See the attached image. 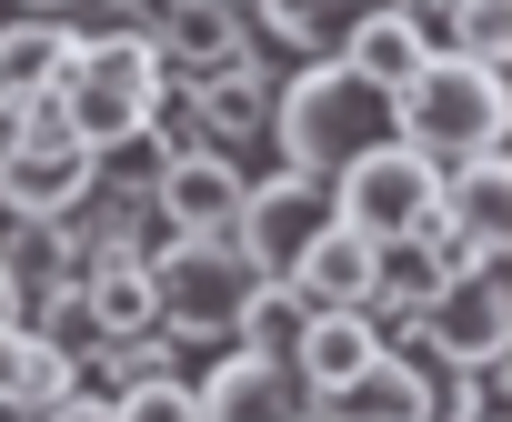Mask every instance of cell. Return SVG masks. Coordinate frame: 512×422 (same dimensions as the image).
<instances>
[{
  "mask_svg": "<svg viewBox=\"0 0 512 422\" xmlns=\"http://www.w3.org/2000/svg\"><path fill=\"white\" fill-rule=\"evenodd\" d=\"M241 51H262L241 0H201V11H181V21H151V61H161L171 91L201 81V71H221V61H241Z\"/></svg>",
  "mask_w": 512,
  "mask_h": 422,
  "instance_id": "obj_14",
  "label": "cell"
},
{
  "mask_svg": "<svg viewBox=\"0 0 512 422\" xmlns=\"http://www.w3.org/2000/svg\"><path fill=\"white\" fill-rule=\"evenodd\" d=\"M151 101H161V61H151V31H71V51H61V81H51V111L91 141V151H121V141H141V121H151Z\"/></svg>",
  "mask_w": 512,
  "mask_h": 422,
  "instance_id": "obj_2",
  "label": "cell"
},
{
  "mask_svg": "<svg viewBox=\"0 0 512 422\" xmlns=\"http://www.w3.org/2000/svg\"><path fill=\"white\" fill-rule=\"evenodd\" d=\"M21 302H31V282H21L11 262H0V322H21Z\"/></svg>",
  "mask_w": 512,
  "mask_h": 422,
  "instance_id": "obj_25",
  "label": "cell"
},
{
  "mask_svg": "<svg viewBox=\"0 0 512 422\" xmlns=\"http://www.w3.org/2000/svg\"><path fill=\"white\" fill-rule=\"evenodd\" d=\"M292 422H332V412H322V402H302V412H292Z\"/></svg>",
  "mask_w": 512,
  "mask_h": 422,
  "instance_id": "obj_27",
  "label": "cell"
},
{
  "mask_svg": "<svg viewBox=\"0 0 512 422\" xmlns=\"http://www.w3.org/2000/svg\"><path fill=\"white\" fill-rule=\"evenodd\" d=\"M241 11H251V41H272L292 61H332L362 0H241Z\"/></svg>",
  "mask_w": 512,
  "mask_h": 422,
  "instance_id": "obj_20",
  "label": "cell"
},
{
  "mask_svg": "<svg viewBox=\"0 0 512 422\" xmlns=\"http://www.w3.org/2000/svg\"><path fill=\"white\" fill-rule=\"evenodd\" d=\"M432 222H442L462 252H512V161H502V151L452 161L442 191H432Z\"/></svg>",
  "mask_w": 512,
  "mask_h": 422,
  "instance_id": "obj_11",
  "label": "cell"
},
{
  "mask_svg": "<svg viewBox=\"0 0 512 422\" xmlns=\"http://www.w3.org/2000/svg\"><path fill=\"white\" fill-rule=\"evenodd\" d=\"M302 322H312V302L292 292V282H262L241 302V322H231V342L241 352H272V362H292V342H302Z\"/></svg>",
  "mask_w": 512,
  "mask_h": 422,
  "instance_id": "obj_21",
  "label": "cell"
},
{
  "mask_svg": "<svg viewBox=\"0 0 512 422\" xmlns=\"http://www.w3.org/2000/svg\"><path fill=\"white\" fill-rule=\"evenodd\" d=\"M141 262H151V302H161V332L171 342H231L241 302L272 282L262 262H241L231 232H161Z\"/></svg>",
  "mask_w": 512,
  "mask_h": 422,
  "instance_id": "obj_4",
  "label": "cell"
},
{
  "mask_svg": "<svg viewBox=\"0 0 512 422\" xmlns=\"http://www.w3.org/2000/svg\"><path fill=\"white\" fill-rule=\"evenodd\" d=\"M372 352H382V322H372V312H312L302 342H292V382L322 402V392H342Z\"/></svg>",
  "mask_w": 512,
  "mask_h": 422,
  "instance_id": "obj_19",
  "label": "cell"
},
{
  "mask_svg": "<svg viewBox=\"0 0 512 422\" xmlns=\"http://www.w3.org/2000/svg\"><path fill=\"white\" fill-rule=\"evenodd\" d=\"M31 422H111V392H91V382H81V392H61V402H41Z\"/></svg>",
  "mask_w": 512,
  "mask_h": 422,
  "instance_id": "obj_24",
  "label": "cell"
},
{
  "mask_svg": "<svg viewBox=\"0 0 512 422\" xmlns=\"http://www.w3.org/2000/svg\"><path fill=\"white\" fill-rule=\"evenodd\" d=\"M482 422H512V412H482Z\"/></svg>",
  "mask_w": 512,
  "mask_h": 422,
  "instance_id": "obj_28",
  "label": "cell"
},
{
  "mask_svg": "<svg viewBox=\"0 0 512 422\" xmlns=\"http://www.w3.org/2000/svg\"><path fill=\"white\" fill-rule=\"evenodd\" d=\"M392 101V141L402 151H422L432 171H452V161H472V151H502V121H512V91H502V71H482V61H462V51H432L402 91H382Z\"/></svg>",
  "mask_w": 512,
  "mask_h": 422,
  "instance_id": "obj_1",
  "label": "cell"
},
{
  "mask_svg": "<svg viewBox=\"0 0 512 422\" xmlns=\"http://www.w3.org/2000/svg\"><path fill=\"white\" fill-rule=\"evenodd\" d=\"M442 51H462V61L502 71V61H512V0H452V21H442Z\"/></svg>",
  "mask_w": 512,
  "mask_h": 422,
  "instance_id": "obj_22",
  "label": "cell"
},
{
  "mask_svg": "<svg viewBox=\"0 0 512 422\" xmlns=\"http://www.w3.org/2000/svg\"><path fill=\"white\" fill-rule=\"evenodd\" d=\"M191 402H201V422H292L312 392L292 382V362H272V352H221L201 382H191Z\"/></svg>",
  "mask_w": 512,
  "mask_h": 422,
  "instance_id": "obj_12",
  "label": "cell"
},
{
  "mask_svg": "<svg viewBox=\"0 0 512 422\" xmlns=\"http://www.w3.org/2000/svg\"><path fill=\"white\" fill-rule=\"evenodd\" d=\"M71 31H81V21H61V11H21L11 31H0V121H11V111H31V101H51Z\"/></svg>",
  "mask_w": 512,
  "mask_h": 422,
  "instance_id": "obj_17",
  "label": "cell"
},
{
  "mask_svg": "<svg viewBox=\"0 0 512 422\" xmlns=\"http://www.w3.org/2000/svg\"><path fill=\"white\" fill-rule=\"evenodd\" d=\"M21 11H61V21H71V11H81V0H21Z\"/></svg>",
  "mask_w": 512,
  "mask_h": 422,
  "instance_id": "obj_26",
  "label": "cell"
},
{
  "mask_svg": "<svg viewBox=\"0 0 512 422\" xmlns=\"http://www.w3.org/2000/svg\"><path fill=\"white\" fill-rule=\"evenodd\" d=\"M372 141H392V101L362 81V71H342V61H302L282 91H272V151L292 161V171H312V181H332L352 151H372Z\"/></svg>",
  "mask_w": 512,
  "mask_h": 422,
  "instance_id": "obj_3",
  "label": "cell"
},
{
  "mask_svg": "<svg viewBox=\"0 0 512 422\" xmlns=\"http://www.w3.org/2000/svg\"><path fill=\"white\" fill-rule=\"evenodd\" d=\"M241 161L231 151H211V141H191V151H171L161 161V181H151V211H161V232H231V211H241Z\"/></svg>",
  "mask_w": 512,
  "mask_h": 422,
  "instance_id": "obj_10",
  "label": "cell"
},
{
  "mask_svg": "<svg viewBox=\"0 0 512 422\" xmlns=\"http://www.w3.org/2000/svg\"><path fill=\"white\" fill-rule=\"evenodd\" d=\"M332 222V181H312V171H292V161H272L262 181H241V211H231V242H241V262H262L272 282L292 272V252L312 242Z\"/></svg>",
  "mask_w": 512,
  "mask_h": 422,
  "instance_id": "obj_7",
  "label": "cell"
},
{
  "mask_svg": "<svg viewBox=\"0 0 512 422\" xmlns=\"http://www.w3.org/2000/svg\"><path fill=\"white\" fill-rule=\"evenodd\" d=\"M171 91V81H161ZM272 61L262 51H241V61H221V71H201V81H181V101H191V131L211 141V151H251V141H272Z\"/></svg>",
  "mask_w": 512,
  "mask_h": 422,
  "instance_id": "obj_8",
  "label": "cell"
},
{
  "mask_svg": "<svg viewBox=\"0 0 512 422\" xmlns=\"http://www.w3.org/2000/svg\"><path fill=\"white\" fill-rule=\"evenodd\" d=\"M422 352H432V362H502V352H512L502 252H472L462 272H442V282L422 292Z\"/></svg>",
  "mask_w": 512,
  "mask_h": 422,
  "instance_id": "obj_6",
  "label": "cell"
},
{
  "mask_svg": "<svg viewBox=\"0 0 512 422\" xmlns=\"http://www.w3.org/2000/svg\"><path fill=\"white\" fill-rule=\"evenodd\" d=\"M61 392H81V352H61V342L31 332V322H0V412L31 422V412L61 402Z\"/></svg>",
  "mask_w": 512,
  "mask_h": 422,
  "instance_id": "obj_16",
  "label": "cell"
},
{
  "mask_svg": "<svg viewBox=\"0 0 512 422\" xmlns=\"http://www.w3.org/2000/svg\"><path fill=\"white\" fill-rule=\"evenodd\" d=\"M332 61H342V71H362L372 91H402V81H412V71L432 61V41H422V31H412L402 11H392V0H362V11H352V31H342V51H332Z\"/></svg>",
  "mask_w": 512,
  "mask_h": 422,
  "instance_id": "obj_18",
  "label": "cell"
},
{
  "mask_svg": "<svg viewBox=\"0 0 512 422\" xmlns=\"http://www.w3.org/2000/svg\"><path fill=\"white\" fill-rule=\"evenodd\" d=\"M0 422H11V412H0Z\"/></svg>",
  "mask_w": 512,
  "mask_h": 422,
  "instance_id": "obj_29",
  "label": "cell"
},
{
  "mask_svg": "<svg viewBox=\"0 0 512 422\" xmlns=\"http://www.w3.org/2000/svg\"><path fill=\"white\" fill-rule=\"evenodd\" d=\"M432 191H442V171H432L422 151L372 141V151H352V161L332 171V222H352L362 242H402V232L432 222Z\"/></svg>",
  "mask_w": 512,
  "mask_h": 422,
  "instance_id": "obj_5",
  "label": "cell"
},
{
  "mask_svg": "<svg viewBox=\"0 0 512 422\" xmlns=\"http://www.w3.org/2000/svg\"><path fill=\"white\" fill-rule=\"evenodd\" d=\"M151 322H161V302H151V262L121 252V242H101V252L81 262V342L151 332Z\"/></svg>",
  "mask_w": 512,
  "mask_h": 422,
  "instance_id": "obj_15",
  "label": "cell"
},
{
  "mask_svg": "<svg viewBox=\"0 0 512 422\" xmlns=\"http://www.w3.org/2000/svg\"><path fill=\"white\" fill-rule=\"evenodd\" d=\"M312 312H362L372 302V282H382V242H362L352 222H322L302 252H292V272H282Z\"/></svg>",
  "mask_w": 512,
  "mask_h": 422,
  "instance_id": "obj_13",
  "label": "cell"
},
{
  "mask_svg": "<svg viewBox=\"0 0 512 422\" xmlns=\"http://www.w3.org/2000/svg\"><path fill=\"white\" fill-rule=\"evenodd\" d=\"M111 422H201V402H191V372L171 362V372H141V382H121V392H111Z\"/></svg>",
  "mask_w": 512,
  "mask_h": 422,
  "instance_id": "obj_23",
  "label": "cell"
},
{
  "mask_svg": "<svg viewBox=\"0 0 512 422\" xmlns=\"http://www.w3.org/2000/svg\"><path fill=\"white\" fill-rule=\"evenodd\" d=\"M432 372H442V362H432L422 342H382L342 392H322V412H332V422H432Z\"/></svg>",
  "mask_w": 512,
  "mask_h": 422,
  "instance_id": "obj_9",
  "label": "cell"
}]
</instances>
